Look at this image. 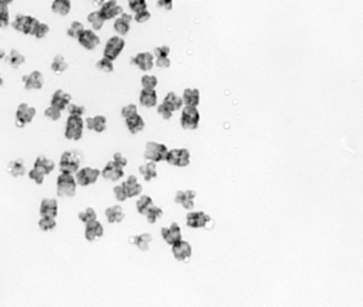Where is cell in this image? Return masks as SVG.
<instances>
[{
	"mask_svg": "<svg viewBox=\"0 0 363 307\" xmlns=\"http://www.w3.org/2000/svg\"><path fill=\"white\" fill-rule=\"evenodd\" d=\"M78 183L74 174L60 172L57 179V195L72 198L77 194Z\"/></svg>",
	"mask_w": 363,
	"mask_h": 307,
	"instance_id": "obj_1",
	"label": "cell"
},
{
	"mask_svg": "<svg viewBox=\"0 0 363 307\" xmlns=\"http://www.w3.org/2000/svg\"><path fill=\"white\" fill-rule=\"evenodd\" d=\"M84 132V120L79 116H70L67 118L65 125L64 135L70 141H80Z\"/></svg>",
	"mask_w": 363,
	"mask_h": 307,
	"instance_id": "obj_2",
	"label": "cell"
},
{
	"mask_svg": "<svg viewBox=\"0 0 363 307\" xmlns=\"http://www.w3.org/2000/svg\"><path fill=\"white\" fill-rule=\"evenodd\" d=\"M168 151L169 149L166 144L156 142H149L146 144V149H144V159L154 163L166 161Z\"/></svg>",
	"mask_w": 363,
	"mask_h": 307,
	"instance_id": "obj_3",
	"label": "cell"
},
{
	"mask_svg": "<svg viewBox=\"0 0 363 307\" xmlns=\"http://www.w3.org/2000/svg\"><path fill=\"white\" fill-rule=\"evenodd\" d=\"M201 115L196 106H187L185 105L182 110L181 114V125L185 130H196L199 123Z\"/></svg>",
	"mask_w": 363,
	"mask_h": 307,
	"instance_id": "obj_4",
	"label": "cell"
},
{
	"mask_svg": "<svg viewBox=\"0 0 363 307\" xmlns=\"http://www.w3.org/2000/svg\"><path fill=\"white\" fill-rule=\"evenodd\" d=\"M59 167L60 172L76 174L80 169V158L75 152L65 151L60 155Z\"/></svg>",
	"mask_w": 363,
	"mask_h": 307,
	"instance_id": "obj_5",
	"label": "cell"
},
{
	"mask_svg": "<svg viewBox=\"0 0 363 307\" xmlns=\"http://www.w3.org/2000/svg\"><path fill=\"white\" fill-rule=\"evenodd\" d=\"M191 155L189 150L185 148H177L169 150L166 161L168 164L175 167H187L190 164Z\"/></svg>",
	"mask_w": 363,
	"mask_h": 307,
	"instance_id": "obj_6",
	"label": "cell"
},
{
	"mask_svg": "<svg viewBox=\"0 0 363 307\" xmlns=\"http://www.w3.org/2000/svg\"><path fill=\"white\" fill-rule=\"evenodd\" d=\"M36 116V108L28 103H20L16 108L15 124L18 128H23L30 123Z\"/></svg>",
	"mask_w": 363,
	"mask_h": 307,
	"instance_id": "obj_7",
	"label": "cell"
},
{
	"mask_svg": "<svg viewBox=\"0 0 363 307\" xmlns=\"http://www.w3.org/2000/svg\"><path fill=\"white\" fill-rule=\"evenodd\" d=\"M101 174V171L97 168L93 167H84L79 169L76 173V181L78 185L80 186H89L95 184L98 181Z\"/></svg>",
	"mask_w": 363,
	"mask_h": 307,
	"instance_id": "obj_8",
	"label": "cell"
},
{
	"mask_svg": "<svg viewBox=\"0 0 363 307\" xmlns=\"http://www.w3.org/2000/svg\"><path fill=\"white\" fill-rule=\"evenodd\" d=\"M124 46L125 41L121 36H113V38L107 41L104 47L103 57L112 60V61H115L124 49Z\"/></svg>",
	"mask_w": 363,
	"mask_h": 307,
	"instance_id": "obj_9",
	"label": "cell"
},
{
	"mask_svg": "<svg viewBox=\"0 0 363 307\" xmlns=\"http://www.w3.org/2000/svg\"><path fill=\"white\" fill-rule=\"evenodd\" d=\"M211 222V218L205 212H189L186 216V225L191 228H204L207 227Z\"/></svg>",
	"mask_w": 363,
	"mask_h": 307,
	"instance_id": "obj_10",
	"label": "cell"
},
{
	"mask_svg": "<svg viewBox=\"0 0 363 307\" xmlns=\"http://www.w3.org/2000/svg\"><path fill=\"white\" fill-rule=\"evenodd\" d=\"M171 246L172 254L175 260L183 263L188 262L190 260V257L192 255V246L188 242L181 239Z\"/></svg>",
	"mask_w": 363,
	"mask_h": 307,
	"instance_id": "obj_11",
	"label": "cell"
},
{
	"mask_svg": "<svg viewBox=\"0 0 363 307\" xmlns=\"http://www.w3.org/2000/svg\"><path fill=\"white\" fill-rule=\"evenodd\" d=\"M161 234L162 239H164L169 246H172L175 243H178L179 240L183 239L182 228L178 222H172V224L169 226L162 227Z\"/></svg>",
	"mask_w": 363,
	"mask_h": 307,
	"instance_id": "obj_12",
	"label": "cell"
},
{
	"mask_svg": "<svg viewBox=\"0 0 363 307\" xmlns=\"http://www.w3.org/2000/svg\"><path fill=\"white\" fill-rule=\"evenodd\" d=\"M21 80L23 82V85H25V89L27 90L41 89L45 83L44 75L39 70H34L31 74L23 76Z\"/></svg>",
	"mask_w": 363,
	"mask_h": 307,
	"instance_id": "obj_13",
	"label": "cell"
},
{
	"mask_svg": "<svg viewBox=\"0 0 363 307\" xmlns=\"http://www.w3.org/2000/svg\"><path fill=\"white\" fill-rule=\"evenodd\" d=\"M99 11L101 12V14L104 17L105 20H114V18H116L123 13V9L121 5L118 4L117 0H108V1H105L103 4H101V9Z\"/></svg>",
	"mask_w": 363,
	"mask_h": 307,
	"instance_id": "obj_14",
	"label": "cell"
},
{
	"mask_svg": "<svg viewBox=\"0 0 363 307\" xmlns=\"http://www.w3.org/2000/svg\"><path fill=\"white\" fill-rule=\"evenodd\" d=\"M155 57L151 52H141L132 59V63L142 71H149L153 68L155 64Z\"/></svg>",
	"mask_w": 363,
	"mask_h": 307,
	"instance_id": "obj_15",
	"label": "cell"
},
{
	"mask_svg": "<svg viewBox=\"0 0 363 307\" xmlns=\"http://www.w3.org/2000/svg\"><path fill=\"white\" fill-rule=\"evenodd\" d=\"M101 176L103 177L105 180H110V181H113V182H116V181L122 179L124 176L123 167L119 166L114 161H111V162H108L103 169H102Z\"/></svg>",
	"mask_w": 363,
	"mask_h": 307,
	"instance_id": "obj_16",
	"label": "cell"
},
{
	"mask_svg": "<svg viewBox=\"0 0 363 307\" xmlns=\"http://www.w3.org/2000/svg\"><path fill=\"white\" fill-rule=\"evenodd\" d=\"M196 191L191 190V189H187V190H179L175 195L174 201L175 203L180 204L182 207L185 209L191 210L193 207H195V199H196Z\"/></svg>",
	"mask_w": 363,
	"mask_h": 307,
	"instance_id": "obj_17",
	"label": "cell"
},
{
	"mask_svg": "<svg viewBox=\"0 0 363 307\" xmlns=\"http://www.w3.org/2000/svg\"><path fill=\"white\" fill-rule=\"evenodd\" d=\"M79 44L86 50H94L95 48L100 44V38L95 33L93 30H84L82 34L79 36Z\"/></svg>",
	"mask_w": 363,
	"mask_h": 307,
	"instance_id": "obj_18",
	"label": "cell"
},
{
	"mask_svg": "<svg viewBox=\"0 0 363 307\" xmlns=\"http://www.w3.org/2000/svg\"><path fill=\"white\" fill-rule=\"evenodd\" d=\"M104 234L103 225L98 220H94L89 224L85 225V231H84V236L88 242H96L100 239Z\"/></svg>",
	"mask_w": 363,
	"mask_h": 307,
	"instance_id": "obj_19",
	"label": "cell"
},
{
	"mask_svg": "<svg viewBox=\"0 0 363 307\" xmlns=\"http://www.w3.org/2000/svg\"><path fill=\"white\" fill-rule=\"evenodd\" d=\"M59 214V204L56 199L44 198L40 204V217L48 216L57 218Z\"/></svg>",
	"mask_w": 363,
	"mask_h": 307,
	"instance_id": "obj_20",
	"label": "cell"
},
{
	"mask_svg": "<svg viewBox=\"0 0 363 307\" xmlns=\"http://www.w3.org/2000/svg\"><path fill=\"white\" fill-rule=\"evenodd\" d=\"M71 103V95L64 92L63 89H57L53 93L50 104L60 108V111H64Z\"/></svg>",
	"mask_w": 363,
	"mask_h": 307,
	"instance_id": "obj_21",
	"label": "cell"
},
{
	"mask_svg": "<svg viewBox=\"0 0 363 307\" xmlns=\"http://www.w3.org/2000/svg\"><path fill=\"white\" fill-rule=\"evenodd\" d=\"M133 17L128 14L123 13L120 16H118L114 21V29L119 35H125L128 34L130 29H131V22H132Z\"/></svg>",
	"mask_w": 363,
	"mask_h": 307,
	"instance_id": "obj_22",
	"label": "cell"
},
{
	"mask_svg": "<svg viewBox=\"0 0 363 307\" xmlns=\"http://www.w3.org/2000/svg\"><path fill=\"white\" fill-rule=\"evenodd\" d=\"M33 168L47 176V174H50L54 169H56V163H54L53 160L48 159L47 156L40 154L36 158Z\"/></svg>",
	"mask_w": 363,
	"mask_h": 307,
	"instance_id": "obj_23",
	"label": "cell"
},
{
	"mask_svg": "<svg viewBox=\"0 0 363 307\" xmlns=\"http://www.w3.org/2000/svg\"><path fill=\"white\" fill-rule=\"evenodd\" d=\"M122 185L124 186L129 198H134L141 195L142 185L138 182L136 176H130L122 183Z\"/></svg>",
	"mask_w": 363,
	"mask_h": 307,
	"instance_id": "obj_24",
	"label": "cell"
},
{
	"mask_svg": "<svg viewBox=\"0 0 363 307\" xmlns=\"http://www.w3.org/2000/svg\"><path fill=\"white\" fill-rule=\"evenodd\" d=\"M106 117L103 115H96L94 117H88L85 120L87 129L95 131L97 133H102L106 129Z\"/></svg>",
	"mask_w": 363,
	"mask_h": 307,
	"instance_id": "obj_25",
	"label": "cell"
},
{
	"mask_svg": "<svg viewBox=\"0 0 363 307\" xmlns=\"http://www.w3.org/2000/svg\"><path fill=\"white\" fill-rule=\"evenodd\" d=\"M125 125L132 134H137L144 129L146 123H144L143 118L137 113L135 115L125 118Z\"/></svg>",
	"mask_w": 363,
	"mask_h": 307,
	"instance_id": "obj_26",
	"label": "cell"
},
{
	"mask_svg": "<svg viewBox=\"0 0 363 307\" xmlns=\"http://www.w3.org/2000/svg\"><path fill=\"white\" fill-rule=\"evenodd\" d=\"M182 99H183L184 105L197 107L200 104V100H201L200 90L198 88H185L183 95H182Z\"/></svg>",
	"mask_w": 363,
	"mask_h": 307,
	"instance_id": "obj_27",
	"label": "cell"
},
{
	"mask_svg": "<svg viewBox=\"0 0 363 307\" xmlns=\"http://www.w3.org/2000/svg\"><path fill=\"white\" fill-rule=\"evenodd\" d=\"M139 102L144 107H154L157 104V94L155 89L142 88L139 95Z\"/></svg>",
	"mask_w": 363,
	"mask_h": 307,
	"instance_id": "obj_28",
	"label": "cell"
},
{
	"mask_svg": "<svg viewBox=\"0 0 363 307\" xmlns=\"http://www.w3.org/2000/svg\"><path fill=\"white\" fill-rule=\"evenodd\" d=\"M104 214H105L107 221L110 222V224H119V222L122 221L125 217L124 210L122 206H120V205H113V206L107 207L105 209Z\"/></svg>",
	"mask_w": 363,
	"mask_h": 307,
	"instance_id": "obj_29",
	"label": "cell"
},
{
	"mask_svg": "<svg viewBox=\"0 0 363 307\" xmlns=\"http://www.w3.org/2000/svg\"><path fill=\"white\" fill-rule=\"evenodd\" d=\"M153 242V237L152 235L149 233H143L141 235H136L132 238V244L135 245L137 248L142 251L146 252L150 249V245Z\"/></svg>",
	"mask_w": 363,
	"mask_h": 307,
	"instance_id": "obj_30",
	"label": "cell"
},
{
	"mask_svg": "<svg viewBox=\"0 0 363 307\" xmlns=\"http://www.w3.org/2000/svg\"><path fill=\"white\" fill-rule=\"evenodd\" d=\"M27 169L25 165V161L22 159H16L11 161L8 165V172L13 178H18L25 176Z\"/></svg>",
	"mask_w": 363,
	"mask_h": 307,
	"instance_id": "obj_31",
	"label": "cell"
},
{
	"mask_svg": "<svg viewBox=\"0 0 363 307\" xmlns=\"http://www.w3.org/2000/svg\"><path fill=\"white\" fill-rule=\"evenodd\" d=\"M4 59H5V63H8L11 67L14 69H18L23 63L26 62L25 56H22V54L17 49H12Z\"/></svg>",
	"mask_w": 363,
	"mask_h": 307,
	"instance_id": "obj_32",
	"label": "cell"
},
{
	"mask_svg": "<svg viewBox=\"0 0 363 307\" xmlns=\"http://www.w3.org/2000/svg\"><path fill=\"white\" fill-rule=\"evenodd\" d=\"M139 172H141L143 179L147 181V182H150L153 179L157 178V167H156V163L148 161L146 164L141 165L139 167Z\"/></svg>",
	"mask_w": 363,
	"mask_h": 307,
	"instance_id": "obj_33",
	"label": "cell"
},
{
	"mask_svg": "<svg viewBox=\"0 0 363 307\" xmlns=\"http://www.w3.org/2000/svg\"><path fill=\"white\" fill-rule=\"evenodd\" d=\"M162 103H165L166 105H168L173 112L181 110L182 106L184 105L183 99H182V97H180V96L175 94L174 92H169L166 95V97H165L164 101H162Z\"/></svg>",
	"mask_w": 363,
	"mask_h": 307,
	"instance_id": "obj_34",
	"label": "cell"
},
{
	"mask_svg": "<svg viewBox=\"0 0 363 307\" xmlns=\"http://www.w3.org/2000/svg\"><path fill=\"white\" fill-rule=\"evenodd\" d=\"M51 10L60 16H66L69 14L71 10L70 0H53L51 4Z\"/></svg>",
	"mask_w": 363,
	"mask_h": 307,
	"instance_id": "obj_35",
	"label": "cell"
},
{
	"mask_svg": "<svg viewBox=\"0 0 363 307\" xmlns=\"http://www.w3.org/2000/svg\"><path fill=\"white\" fill-rule=\"evenodd\" d=\"M50 68L56 75H60L68 68V64L62 54H57L52 60Z\"/></svg>",
	"mask_w": 363,
	"mask_h": 307,
	"instance_id": "obj_36",
	"label": "cell"
},
{
	"mask_svg": "<svg viewBox=\"0 0 363 307\" xmlns=\"http://www.w3.org/2000/svg\"><path fill=\"white\" fill-rule=\"evenodd\" d=\"M154 205L152 198L148 195H142L139 197L136 202V209L141 215H146L148 210Z\"/></svg>",
	"mask_w": 363,
	"mask_h": 307,
	"instance_id": "obj_37",
	"label": "cell"
},
{
	"mask_svg": "<svg viewBox=\"0 0 363 307\" xmlns=\"http://www.w3.org/2000/svg\"><path fill=\"white\" fill-rule=\"evenodd\" d=\"M87 20L90 25H92L93 29L97 30V31H98V30H101L105 22L104 17L102 16L100 11H94L92 12V13H89L87 16Z\"/></svg>",
	"mask_w": 363,
	"mask_h": 307,
	"instance_id": "obj_38",
	"label": "cell"
},
{
	"mask_svg": "<svg viewBox=\"0 0 363 307\" xmlns=\"http://www.w3.org/2000/svg\"><path fill=\"white\" fill-rule=\"evenodd\" d=\"M40 21L38 20V18H35L31 15H27L25 25H23L21 33H23L25 35H34L36 29H38L40 25Z\"/></svg>",
	"mask_w": 363,
	"mask_h": 307,
	"instance_id": "obj_39",
	"label": "cell"
},
{
	"mask_svg": "<svg viewBox=\"0 0 363 307\" xmlns=\"http://www.w3.org/2000/svg\"><path fill=\"white\" fill-rule=\"evenodd\" d=\"M56 226H57V220L56 218H53V217L43 216V217H40V219L39 220V227L44 232L52 231Z\"/></svg>",
	"mask_w": 363,
	"mask_h": 307,
	"instance_id": "obj_40",
	"label": "cell"
},
{
	"mask_svg": "<svg viewBox=\"0 0 363 307\" xmlns=\"http://www.w3.org/2000/svg\"><path fill=\"white\" fill-rule=\"evenodd\" d=\"M162 214H164V212H162V209L160 207V206H156V205H153L152 207H151L147 214L144 215L146 216L147 218V221L149 222V224L153 225L155 224L156 221H159L161 217H162Z\"/></svg>",
	"mask_w": 363,
	"mask_h": 307,
	"instance_id": "obj_41",
	"label": "cell"
},
{
	"mask_svg": "<svg viewBox=\"0 0 363 307\" xmlns=\"http://www.w3.org/2000/svg\"><path fill=\"white\" fill-rule=\"evenodd\" d=\"M78 217H79V219H80V221L83 222L84 225H87V224H89V222L97 220V213L93 207H87L86 209H84V210H82V212L79 213Z\"/></svg>",
	"mask_w": 363,
	"mask_h": 307,
	"instance_id": "obj_42",
	"label": "cell"
},
{
	"mask_svg": "<svg viewBox=\"0 0 363 307\" xmlns=\"http://www.w3.org/2000/svg\"><path fill=\"white\" fill-rule=\"evenodd\" d=\"M84 26L83 23L80 22V21H72L71 25L69 26L68 30H67V35L70 36V38L72 39H79V36H80L82 34V32L84 31Z\"/></svg>",
	"mask_w": 363,
	"mask_h": 307,
	"instance_id": "obj_43",
	"label": "cell"
},
{
	"mask_svg": "<svg viewBox=\"0 0 363 307\" xmlns=\"http://www.w3.org/2000/svg\"><path fill=\"white\" fill-rule=\"evenodd\" d=\"M157 84H159V80L155 76L152 75H144L141 78V85L142 88L146 89H155Z\"/></svg>",
	"mask_w": 363,
	"mask_h": 307,
	"instance_id": "obj_44",
	"label": "cell"
},
{
	"mask_svg": "<svg viewBox=\"0 0 363 307\" xmlns=\"http://www.w3.org/2000/svg\"><path fill=\"white\" fill-rule=\"evenodd\" d=\"M96 67L98 68L99 70H101V71L112 72L114 70V64H113L112 60L103 57L102 59H100L98 62H97Z\"/></svg>",
	"mask_w": 363,
	"mask_h": 307,
	"instance_id": "obj_45",
	"label": "cell"
},
{
	"mask_svg": "<svg viewBox=\"0 0 363 307\" xmlns=\"http://www.w3.org/2000/svg\"><path fill=\"white\" fill-rule=\"evenodd\" d=\"M10 22V13L8 5L0 3V28L8 27Z\"/></svg>",
	"mask_w": 363,
	"mask_h": 307,
	"instance_id": "obj_46",
	"label": "cell"
},
{
	"mask_svg": "<svg viewBox=\"0 0 363 307\" xmlns=\"http://www.w3.org/2000/svg\"><path fill=\"white\" fill-rule=\"evenodd\" d=\"M45 116L50 119V120H53V122H57V120H59L60 117H62V111L60 110V108L53 106L50 104V106H48L45 112Z\"/></svg>",
	"mask_w": 363,
	"mask_h": 307,
	"instance_id": "obj_47",
	"label": "cell"
},
{
	"mask_svg": "<svg viewBox=\"0 0 363 307\" xmlns=\"http://www.w3.org/2000/svg\"><path fill=\"white\" fill-rule=\"evenodd\" d=\"M129 8L134 13H138L142 10L147 9V1L146 0H128Z\"/></svg>",
	"mask_w": 363,
	"mask_h": 307,
	"instance_id": "obj_48",
	"label": "cell"
},
{
	"mask_svg": "<svg viewBox=\"0 0 363 307\" xmlns=\"http://www.w3.org/2000/svg\"><path fill=\"white\" fill-rule=\"evenodd\" d=\"M28 177L30 180H32L34 183H36L38 185H41L44 183L46 176L44 173L39 171L38 169H35V168H32V169L28 172Z\"/></svg>",
	"mask_w": 363,
	"mask_h": 307,
	"instance_id": "obj_49",
	"label": "cell"
},
{
	"mask_svg": "<svg viewBox=\"0 0 363 307\" xmlns=\"http://www.w3.org/2000/svg\"><path fill=\"white\" fill-rule=\"evenodd\" d=\"M113 191H114L115 197H116V199L119 202H124L126 199H129L128 194H126V190L122 184L115 186Z\"/></svg>",
	"mask_w": 363,
	"mask_h": 307,
	"instance_id": "obj_50",
	"label": "cell"
},
{
	"mask_svg": "<svg viewBox=\"0 0 363 307\" xmlns=\"http://www.w3.org/2000/svg\"><path fill=\"white\" fill-rule=\"evenodd\" d=\"M67 111L69 113L70 116H79L82 117V115L85 113V107L80 104H76V103H70L67 106Z\"/></svg>",
	"mask_w": 363,
	"mask_h": 307,
	"instance_id": "obj_51",
	"label": "cell"
},
{
	"mask_svg": "<svg viewBox=\"0 0 363 307\" xmlns=\"http://www.w3.org/2000/svg\"><path fill=\"white\" fill-rule=\"evenodd\" d=\"M157 113H159L160 115L162 117V119H165V120H169L173 115V111L165 103H161L159 106H157Z\"/></svg>",
	"mask_w": 363,
	"mask_h": 307,
	"instance_id": "obj_52",
	"label": "cell"
},
{
	"mask_svg": "<svg viewBox=\"0 0 363 307\" xmlns=\"http://www.w3.org/2000/svg\"><path fill=\"white\" fill-rule=\"evenodd\" d=\"M26 18H27V15L25 14L16 15L15 20H13V22H12V27H13V29L16 30V31L22 32V28H23V25H25Z\"/></svg>",
	"mask_w": 363,
	"mask_h": 307,
	"instance_id": "obj_53",
	"label": "cell"
},
{
	"mask_svg": "<svg viewBox=\"0 0 363 307\" xmlns=\"http://www.w3.org/2000/svg\"><path fill=\"white\" fill-rule=\"evenodd\" d=\"M49 31H50V28H49V26L47 25V23L40 22V25H39L38 29H36V31L34 33V36L39 40L44 39V38H46V35L49 33Z\"/></svg>",
	"mask_w": 363,
	"mask_h": 307,
	"instance_id": "obj_54",
	"label": "cell"
},
{
	"mask_svg": "<svg viewBox=\"0 0 363 307\" xmlns=\"http://www.w3.org/2000/svg\"><path fill=\"white\" fill-rule=\"evenodd\" d=\"M135 114H137V105L133 103L125 105L124 107H122V110H121V115H122L124 119L135 115Z\"/></svg>",
	"mask_w": 363,
	"mask_h": 307,
	"instance_id": "obj_55",
	"label": "cell"
},
{
	"mask_svg": "<svg viewBox=\"0 0 363 307\" xmlns=\"http://www.w3.org/2000/svg\"><path fill=\"white\" fill-rule=\"evenodd\" d=\"M150 18H151V13H150V11H148V9L138 12V13H135V16H134V20L139 23L146 22L150 20Z\"/></svg>",
	"mask_w": 363,
	"mask_h": 307,
	"instance_id": "obj_56",
	"label": "cell"
},
{
	"mask_svg": "<svg viewBox=\"0 0 363 307\" xmlns=\"http://www.w3.org/2000/svg\"><path fill=\"white\" fill-rule=\"evenodd\" d=\"M169 53H170V48L168 46H160L154 49V57L155 58H164V57H169Z\"/></svg>",
	"mask_w": 363,
	"mask_h": 307,
	"instance_id": "obj_57",
	"label": "cell"
},
{
	"mask_svg": "<svg viewBox=\"0 0 363 307\" xmlns=\"http://www.w3.org/2000/svg\"><path fill=\"white\" fill-rule=\"evenodd\" d=\"M155 65L157 66V67H160V68H168V67H170L171 61H170V59H169V57L156 58Z\"/></svg>",
	"mask_w": 363,
	"mask_h": 307,
	"instance_id": "obj_58",
	"label": "cell"
},
{
	"mask_svg": "<svg viewBox=\"0 0 363 307\" xmlns=\"http://www.w3.org/2000/svg\"><path fill=\"white\" fill-rule=\"evenodd\" d=\"M113 161H114L115 163H116V164H118L119 166L123 167V168H124L126 165H128V160H126L125 156H123L122 154L119 153V152H117V153H115V154H114V156H113Z\"/></svg>",
	"mask_w": 363,
	"mask_h": 307,
	"instance_id": "obj_59",
	"label": "cell"
},
{
	"mask_svg": "<svg viewBox=\"0 0 363 307\" xmlns=\"http://www.w3.org/2000/svg\"><path fill=\"white\" fill-rule=\"evenodd\" d=\"M157 5L169 11L173 8V0H157Z\"/></svg>",
	"mask_w": 363,
	"mask_h": 307,
	"instance_id": "obj_60",
	"label": "cell"
},
{
	"mask_svg": "<svg viewBox=\"0 0 363 307\" xmlns=\"http://www.w3.org/2000/svg\"><path fill=\"white\" fill-rule=\"evenodd\" d=\"M13 1H14V0H0V3L5 4V5H9L10 3H12Z\"/></svg>",
	"mask_w": 363,
	"mask_h": 307,
	"instance_id": "obj_61",
	"label": "cell"
},
{
	"mask_svg": "<svg viewBox=\"0 0 363 307\" xmlns=\"http://www.w3.org/2000/svg\"><path fill=\"white\" fill-rule=\"evenodd\" d=\"M5 58V51L2 49L1 47H0V60H2Z\"/></svg>",
	"mask_w": 363,
	"mask_h": 307,
	"instance_id": "obj_62",
	"label": "cell"
},
{
	"mask_svg": "<svg viewBox=\"0 0 363 307\" xmlns=\"http://www.w3.org/2000/svg\"><path fill=\"white\" fill-rule=\"evenodd\" d=\"M92 1L97 4H103L105 2V0H92Z\"/></svg>",
	"mask_w": 363,
	"mask_h": 307,
	"instance_id": "obj_63",
	"label": "cell"
},
{
	"mask_svg": "<svg viewBox=\"0 0 363 307\" xmlns=\"http://www.w3.org/2000/svg\"><path fill=\"white\" fill-rule=\"evenodd\" d=\"M2 84H3V78L1 76V72H0V86H2Z\"/></svg>",
	"mask_w": 363,
	"mask_h": 307,
	"instance_id": "obj_64",
	"label": "cell"
}]
</instances>
